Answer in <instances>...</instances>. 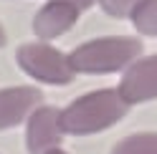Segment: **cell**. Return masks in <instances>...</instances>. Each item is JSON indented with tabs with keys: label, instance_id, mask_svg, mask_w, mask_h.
Masks as SVG:
<instances>
[{
	"label": "cell",
	"instance_id": "6da1fadb",
	"mask_svg": "<svg viewBox=\"0 0 157 154\" xmlns=\"http://www.w3.org/2000/svg\"><path fill=\"white\" fill-rule=\"evenodd\" d=\"M127 111H129V104L119 96L117 89H99L76 99L71 106H66L58 114V124H61L63 134L86 137V134L109 129Z\"/></svg>",
	"mask_w": 157,
	"mask_h": 154
},
{
	"label": "cell",
	"instance_id": "7a4b0ae2",
	"mask_svg": "<svg viewBox=\"0 0 157 154\" xmlns=\"http://www.w3.org/2000/svg\"><path fill=\"white\" fill-rule=\"evenodd\" d=\"M140 53H142L140 38L112 35L76 46L68 53V63H71L74 73H114L137 61Z\"/></svg>",
	"mask_w": 157,
	"mask_h": 154
},
{
	"label": "cell",
	"instance_id": "3957f363",
	"mask_svg": "<svg viewBox=\"0 0 157 154\" xmlns=\"http://www.w3.org/2000/svg\"><path fill=\"white\" fill-rule=\"evenodd\" d=\"M15 58L18 66L36 81L53 86H63L74 81V68L68 63V56L48 43H25L18 48Z\"/></svg>",
	"mask_w": 157,
	"mask_h": 154
},
{
	"label": "cell",
	"instance_id": "277c9868",
	"mask_svg": "<svg viewBox=\"0 0 157 154\" xmlns=\"http://www.w3.org/2000/svg\"><path fill=\"white\" fill-rule=\"evenodd\" d=\"M119 96L129 104H142L157 99V56L132 61L119 81Z\"/></svg>",
	"mask_w": 157,
	"mask_h": 154
},
{
	"label": "cell",
	"instance_id": "5b68a950",
	"mask_svg": "<svg viewBox=\"0 0 157 154\" xmlns=\"http://www.w3.org/2000/svg\"><path fill=\"white\" fill-rule=\"evenodd\" d=\"M58 114L61 111L53 109V106H43V109H36L28 116L25 141H28V152L31 154H48V152L58 149V144L63 139Z\"/></svg>",
	"mask_w": 157,
	"mask_h": 154
},
{
	"label": "cell",
	"instance_id": "8992f818",
	"mask_svg": "<svg viewBox=\"0 0 157 154\" xmlns=\"http://www.w3.org/2000/svg\"><path fill=\"white\" fill-rule=\"evenodd\" d=\"M41 104V91L33 86H13L0 89V129L18 127L25 116H31Z\"/></svg>",
	"mask_w": 157,
	"mask_h": 154
},
{
	"label": "cell",
	"instance_id": "52a82bcc",
	"mask_svg": "<svg viewBox=\"0 0 157 154\" xmlns=\"http://www.w3.org/2000/svg\"><path fill=\"white\" fill-rule=\"evenodd\" d=\"M76 18H78V10L74 5L63 3V0H51V3H46L41 10L36 13L33 33L38 38H43V41H51V38L66 33L68 28L76 23Z\"/></svg>",
	"mask_w": 157,
	"mask_h": 154
},
{
	"label": "cell",
	"instance_id": "ba28073f",
	"mask_svg": "<svg viewBox=\"0 0 157 154\" xmlns=\"http://www.w3.org/2000/svg\"><path fill=\"white\" fill-rule=\"evenodd\" d=\"M112 154H157V131H142L122 139Z\"/></svg>",
	"mask_w": 157,
	"mask_h": 154
},
{
	"label": "cell",
	"instance_id": "9c48e42d",
	"mask_svg": "<svg viewBox=\"0 0 157 154\" xmlns=\"http://www.w3.org/2000/svg\"><path fill=\"white\" fill-rule=\"evenodd\" d=\"M129 18H132V23L140 33L157 38V0H142L132 10Z\"/></svg>",
	"mask_w": 157,
	"mask_h": 154
},
{
	"label": "cell",
	"instance_id": "30bf717a",
	"mask_svg": "<svg viewBox=\"0 0 157 154\" xmlns=\"http://www.w3.org/2000/svg\"><path fill=\"white\" fill-rule=\"evenodd\" d=\"M99 3L104 8V13H109L112 18H129L142 0H99Z\"/></svg>",
	"mask_w": 157,
	"mask_h": 154
},
{
	"label": "cell",
	"instance_id": "8fae6325",
	"mask_svg": "<svg viewBox=\"0 0 157 154\" xmlns=\"http://www.w3.org/2000/svg\"><path fill=\"white\" fill-rule=\"evenodd\" d=\"M63 3H68V5H74L76 10H84V8H91L96 0H63Z\"/></svg>",
	"mask_w": 157,
	"mask_h": 154
},
{
	"label": "cell",
	"instance_id": "7c38bea8",
	"mask_svg": "<svg viewBox=\"0 0 157 154\" xmlns=\"http://www.w3.org/2000/svg\"><path fill=\"white\" fill-rule=\"evenodd\" d=\"M0 46H5V31H3V25H0Z\"/></svg>",
	"mask_w": 157,
	"mask_h": 154
},
{
	"label": "cell",
	"instance_id": "4fadbf2b",
	"mask_svg": "<svg viewBox=\"0 0 157 154\" xmlns=\"http://www.w3.org/2000/svg\"><path fill=\"white\" fill-rule=\"evenodd\" d=\"M48 154H66V152H61V149H53V152H48Z\"/></svg>",
	"mask_w": 157,
	"mask_h": 154
}]
</instances>
